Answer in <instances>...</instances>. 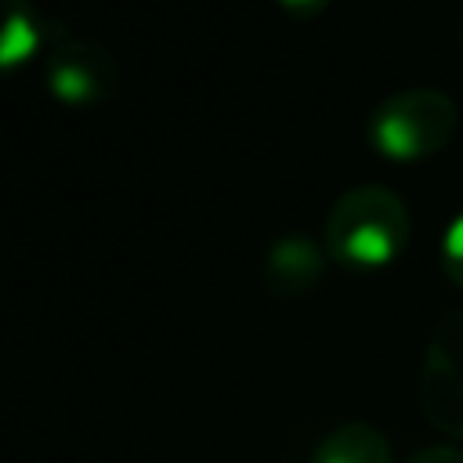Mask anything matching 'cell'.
<instances>
[{"instance_id": "obj_1", "label": "cell", "mask_w": 463, "mask_h": 463, "mask_svg": "<svg viewBox=\"0 0 463 463\" xmlns=\"http://www.w3.org/2000/svg\"><path fill=\"white\" fill-rule=\"evenodd\" d=\"M409 242V210L387 184H354L326 213L322 246L333 264L369 275L402 257Z\"/></svg>"}, {"instance_id": "obj_2", "label": "cell", "mask_w": 463, "mask_h": 463, "mask_svg": "<svg viewBox=\"0 0 463 463\" xmlns=\"http://www.w3.org/2000/svg\"><path fill=\"white\" fill-rule=\"evenodd\" d=\"M459 130V109L452 94L438 87H405L373 105L365 119V141L391 163H420L438 156Z\"/></svg>"}, {"instance_id": "obj_3", "label": "cell", "mask_w": 463, "mask_h": 463, "mask_svg": "<svg viewBox=\"0 0 463 463\" xmlns=\"http://www.w3.org/2000/svg\"><path fill=\"white\" fill-rule=\"evenodd\" d=\"M43 87L65 109L109 105L119 90V61L105 43L58 29L43 43Z\"/></svg>"}, {"instance_id": "obj_4", "label": "cell", "mask_w": 463, "mask_h": 463, "mask_svg": "<svg viewBox=\"0 0 463 463\" xmlns=\"http://www.w3.org/2000/svg\"><path fill=\"white\" fill-rule=\"evenodd\" d=\"M416 394L427 423L463 441V307L445 311L434 322L427 336Z\"/></svg>"}, {"instance_id": "obj_5", "label": "cell", "mask_w": 463, "mask_h": 463, "mask_svg": "<svg viewBox=\"0 0 463 463\" xmlns=\"http://www.w3.org/2000/svg\"><path fill=\"white\" fill-rule=\"evenodd\" d=\"M326 257L311 235H279L260 257V282L275 300H297L322 282Z\"/></svg>"}, {"instance_id": "obj_6", "label": "cell", "mask_w": 463, "mask_h": 463, "mask_svg": "<svg viewBox=\"0 0 463 463\" xmlns=\"http://www.w3.org/2000/svg\"><path fill=\"white\" fill-rule=\"evenodd\" d=\"M47 25L33 0H0V76L25 69L43 54Z\"/></svg>"}, {"instance_id": "obj_7", "label": "cell", "mask_w": 463, "mask_h": 463, "mask_svg": "<svg viewBox=\"0 0 463 463\" xmlns=\"http://www.w3.org/2000/svg\"><path fill=\"white\" fill-rule=\"evenodd\" d=\"M311 463H391V441L365 420H344L318 441Z\"/></svg>"}, {"instance_id": "obj_8", "label": "cell", "mask_w": 463, "mask_h": 463, "mask_svg": "<svg viewBox=\"0 0 463 463\" xmlns=\"http://www.w3.org/2000/svg\"><path fill=\"white\" fill-rule=\"evenodd\" d=\"M441 271L456 289H463V210L449 221L441 235Z\"/></svg>"}, {"instance_id": "obj_9", "label": "cell", "mask_w": 463, "mask_h": 463, "mask_svg": "<svg viewBox=\"0 0 463 463\" xmlns=\"http://www.w3.org/2000/svg\"><path fill=\"white\" fill-rule=\"evenodd\" d=\"M409 463H463V449H456V445H427Z\"/></svg>"}, {"instance_id": "obj_10", "label": "cell", "mask_w": 463, "mask_h": 463, "mask_svg": "<svg viewBox=\"0 0 463 463\" xmlns=\"http://www.w3.org/2000/svg\"><path fill=\"white\" fill-rule=\"evenodd\" d=\"M289 18H315L329 7V0H275Z\"/></svg>"}, {"instance_id": "obj_11", "label": "cell", "mask_w": 463, "mask_h": 463, "mask_svg": "<svg viewBox=\"0 0 463 463\" xmlns=\"http://www.w3.org/2000/svg\"><path fill=\"white\" fill-rule=\"evenodd\" d=\"M459 47H463V25H459Z\"/></svg>"}]
</instances>
